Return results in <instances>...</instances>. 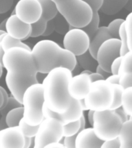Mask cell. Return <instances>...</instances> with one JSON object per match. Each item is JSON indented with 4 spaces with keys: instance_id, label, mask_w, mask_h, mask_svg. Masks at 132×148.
<instances>
[{
    "instance_id": "9a60e30c",
    "label": "cell",
    "mask_w": 132,
    "mask_h": 148,
    "mask_svg": "<svg viewBox=\"0 0 132 148\" xmlns=\"http://www.w3.org/2000/svg\"><path fill=\"white\" fill-rule=\"evenodd\" d=\"M25 136L19 126L0 130V148H23Z\"/></svg>"
},
{
    "instance_id": "7dc6e473",
    "label": "cell",
    "mask_w": 132,
    "mask_h": 148,
    "mask_svg": "<svg viewBox=\"0 0 132 148\" xmlns=\"http://www.w3.org/2000/svg\"><path fill=\"white\" fill-rule=\"evenodd\" d=\"M45 147H50V148H64L65 146L63 143L60 141H55V142H52V143H49Z\"/></svg>"
},
{
    "instance_id": "bcb514c9",
    "label": "cell",
    "mask_w": 132,
    "mask_h": 148,
    "mask_svg": "<svg viewBox=\"0 0 132 148\" xmlns=\"http://www.w3.org/2000/svg\"><path fill=\"white\" fill-rule=\"evenodd\" d=\"M90 79H91V82H94V81L97 80H100V79H104V78L100 75V73H98L97 72H93L89 75Z\"/></svg>"
},
{
    "instance_id": "f6af8a7d",
    "label": "cell",
    "mask_w": 132,
    "mask_h": 148,
    "mask_svg": "<svg viewBox=\"0 0 132 148\" xmlns=\"http://www.w3.org/2000/svg\"><path fill=\"white\" fill-rule=\"evenodd\" d=\"M119 79H120V75L119 74H110L109 76L106 79V80L109 82L111 84L114 83H119Z\"/></svg>"
},
{
    "instance_id": "6da1fadb",
    "label": "cell",
    "mask_w": 132,
    "mask_h": 148,
    "mask_svg": "<svg viewBox=\"0 0 132 148\" xmlns=\"http://www.w3.org/2000/svg\"><path fill=\"white\" fill-rule=\"evenodd\" d=\"M73 76L72 71L66 67H56L46 74L42 85L44 103L50 110L62 113L69 108L72 97L68 91V84Z\"/></svg>"
},
{
    "instance_id": "2e32d148",
    "label": "cell",
    "mask_w": 132,
    "mask_h": 148,
    "mask_svg": "<svg viewBox=\"0 0 132 148\" xmlns=\"http://www.w3.org/2000/svg\"><path fill=\"white\" fill-rule=\"evenodd\" d=\"M6 28L7 34L17 39L23 41L30 37L31 25L20 20L16 14L11 15L7 18Z\"/></svg>"
},
{
    "instance_id": "4dcf8cb0",
    "label": "cell",
    "mask_w": 132,
    "mask_h": 148,
    "mask_svg": "<svg viewBox=\"0 0 132 148\" xmlns=\"http://www.w3.org/2000/svg\"><path fill=\"white\" fill-rule=\"evenodd\" d=\"M113 89V100L110 110H115L121 106V96H122L124 88L119 83L112 84Z\"/></svg>"
},
{
    "instance_id": "11a10c76",
    "label": "cell",
    "mask_w": 132,
    "mask_h": 148,
    "mask_svg": "<svg viewBox=\"0 0 132 148\" xmlns=\"http://www.w3.org/2000/svg\"><path fill=\"white\" fill-rule=\"evenodd\" d=\"M6 19L7 18H6L5 20H3L2 23H0V30H3V31H5V32H6Z\"/></svg>"
},
{
    "instance_id": "f1b7e54d",
    "label": "cell",
    "mask_w": 132,
    "mask_h": 148,
    "mask_svg": "<svg viewBox=\"0 0 132 148\" xmlns=\"http://www.w3.org/2000/svg\"><path fill=\"white\" fill-rule=\"evenodd\" d=\"M125 72H132V49H129L121 58L118 74L120 75Z\"/></svg>"
},
{
    "instance_id": "f35d334b",
    "label": "cell",
    "mask_w": 132,
    "mask_h": 148,
    "mask_svg": "<svg viewBox=\"0 0 132 148\" xmlns=\"http://www.w3.org/2000/svg\"><path fill=\"white\" fill-rule=\"evenodd\" d=\"M13 0H0V14H4L10 10Z\"/></svg>"
},
{
    "instance_id": "8992f818",
    "label": "cell",
    "mask_w": 132,
    "mask_h": 148,
    "mask_svg": "<svg viewBox=\"0 0 132 148\" xmlns=\"http://www.w3.org/2000/svg\"><path fill=\"white\" fill-rule=\"evenodd\" d=\"M123 122L114 110L95 111L92 127L95 134L103 141L118 137Z\"/></svg>"
},
{
    "instance_id": "5bb4252c",
    "label": "cell",
    "mask_w": 132,
    "mask_h": 148,
    "mask_svg": "<svg viewBox=\"0 0 132 148\" xmlns=\"http://www.w3.org/2000/svg\"><path fill=\"white\" fill-rule=\"evenodd\" d=\"M91 79L88 74L79 73L73 75L69 81L68 91L73 99L80 100L84 99L89 92Z\"/></svg>"
},
{
    "instance_id": "9c48e42d",
    "label": "cell",
    "mask_w": 132,
    "mask_h": 148,
    "mask_svg": "<svg viewBox=\"0 0 132 148\" xmlns=\"http://www.w3.org/2000/svg\"><path fill=\"white\" fill-rule=\"evenodd\" d=\"M63 44L66 49L76 56L88 50L90 37L81 28L73 27L69 25V30L64 34Z\"/></svg>"
},
{
    "instance_id": "f907efd6",
    "label": "cell",
    "mask_w": 132,
    "mask_h": 148,
    "mask_svg": "<svg viewBox=\"0 0 132 148\" xmlns=\"http://www.w3.org/2000/svg\"><path fill=\"white\" fill-rule=\"evenodd\" d=\"M94 110H88L87 113V119L88 121L90 123V124L92 126L93 122H94Z\"/></svg>"
},
{
    "instance_id": "7a4b0ae2",
    "label": "cell",
    "mask_w": 132,
    "mask_h": 148,
    "mask_svg": "<svg viewBox=\"0 0 132 148\" xmlns=\"http://www.w3.org/2000/svg\"><path fill=\"white\" fill-rule=\"evenodd\" d=\"M37 72L46 74L56 67L62 66L70 70L76 66V56L50 39L37 42L32 49Z\"/></svg>"
},
{
    "instance_id": "680465c9",
    "label": "cell",
    "mask_w": 132,
    "mask_h": 148,
    "mask_svg": "<svg viewBox=\"0 0 132 148\" xmlns=\"http://www.w3.org/2000/svg\"><path fill=\"white\" fill-rule=\"evenodd\" d=\"M3 66H2V62H0V78L2 77V73H3Z\"/></svg>"
},
{
    "instance_id": "4fadbf2b",
    "label": "cell",
    "mask_w": 132,
    "mask_h": 148,
    "mask_svg": "<svg viewBox=\"0 0 132 148\" xmlns=\"http://www.w3.org/2000/svg\"><path fill=\"white\" fill-rule=\"evenodd\" d=\"M83 112L84 111L83 110V108L81 106L80 100L73 99V98H72L71 103L69 105V108L62 113H57L50 110L46 106L45 103L43 106V113L44 118L50 117V116L55 117L60 120L63 123V124L79 120L83 114Z\"/></svg>"
},
{
    "instance_id": "91938a15",
    "label": "cell",
    "mask_w": 132,
    "mask_h": 148,
    "mask_svg": "<svg viewBox=\"0 0 132 148\" xmlns=\"http://www.w3.org/2000/svg\"><path fill=\"white\" fill-rule=\"evenodd\" d=\"M81 73H85V74H88V75H90L91 73H93L92 71H90V70H88V69H83V71L80 72Z\"/></svg>"
},
{
    "instance_id": "6125c7cd",
    "label": "cell",
    "mask_w": 132,
    "mask_h": 148,
    "mask_svg": "<svg viewBox=\"0 0 132 148\" xmlns=\"http://www.w3.org/2000/svg\"><path fill=\"white\" fill-rule=\"evenodd\" d=\"M6 32H5V31H3V30H0V36H2V35H3L4 33H6Z\"/></svg>"
},
{
    "instance_id": "ab89813d",
    "label": "cell",
    "mask_w": 132,
    "mask_h": 148,
    "mask_svg": "<svg viewBox=\"0 0 132 148\" xmlns=\"http://www.w3.org/2000/svg\"><path fill=\"white\" fill-rule=\"evenodd\" d=\"M83 1L87 2L90 5V8L92 9L93 12L99 11L103 3V0H83Z\"/></svg>"
},
{
    "instance_id": "ee69618b",
    "label": "cell",
    "mask_w": 132,
    "mask_h": 148,
    "mask_svg": "<svg viewBox=\"0 0 132 148\" xmlns=\"http://www.w3.org/2000/svg\"><path fill=\"white\" fill-rule=\"evenodd\" d=\"M113 110L115 111L116 113H117V114H118L119 116H120V118L121 119V120H122V122H125V121H127V120H129V116H128V114H127L126 112H125V110H124V109L121 107V106H120V107H118V108L115 109V110Z\"/></svg>"
},
{
    "instance_id": "94428289",
    "label": "cell",
    "mask_w": 132,
    "mask_h": 148,
    "mask_svg": "<svg viewBox=\"0 0 132 148\" xmlns=\"http://www.w3.org/2000/svg\"><path fill=\"white\" fill-rule=\"evenodd\" d=\"M52 1H53V2H55L56 4H57V3H59V2H62V1H63V0H52Z\"/></svg>"
},
{
    "instance_id": "d6a6232c",
    "label": "cell",
    "mask_w": 132,
    "mask_h": 148,
    "mask_svg": "<svg viewBox=\"0 0 132 148\" xmlns=\"http://www.w3.org/2000/svg\"><path fill=\"white\" fill-rule=\"evenodd\" d=\"M124 26L127 35L128 49H132V12H130L125 18Z\"/></svg>"
},
{
    "instance_id": "6f0895ef",
    "label": "cell",
    "mask_w": 132,
    "mask_h": 148,
    "mask_svg": "<svg viewBox=\"0 0 132 148\" xmlns=\"http://www.w3.org/2000/svg\"><path fill=\"white\" fill-rule=\"evenodd\" d=\"M3 101H4V99H3V96H2V92H1V90H0V108H1L2 105H3Z\"/></svg>"
},
{
    "instance_id": "816d5d0a",
    "label": "cell",
    "mask_w": 132,
    "mask_h": 148,
    "mask_svg": "<svg viewBox=\"0 0 132 148\" xmlns=\"http://www.w3.org/2000/svg\"><path fill=\"white\" fill-rule=\"evenodd\" d=\"M7 127H8V126H7L6 121V116H2V117L0 119V130H2L6 128Z\"/></svg>"
},
{
    "instance_id": "d590c367",
    "label": "cell",
    "mask_w": 132,
    "mask_h": 148,
    "mask_svg": "<svg viewBox=\"0 0 132 148\" xmlns=\"http://www.w3.org/2000/svg\"><path fill=\"white\" fill-rule=\"evenodd\" d=\"M22 106V103H19L17 99H15L12 96H11V97H9V99H8L6 105L3 106L2 108L0 109V114H1V116H6L7 113L9 110H11L12 109L16 108V107H18V106Z\"/></svg>"
},
{
    "instance_id": "603a6c76",
    "label": "cell",
    "mask_w": 132,
    "mask_h": 148,
    "mask_svg": "<svg viewBox=\"0 0 132 148\" xmlns=\"http://www.w3.org/2000/svg\"><path fill=\"white\" fill-rule=\"evenodd\" d=\"M0 43L2 45V47L4 49V51H6L7 49L12 48V47H23V48L27 49L29 50H32L27 44L23 42L20 39H17L16 38L10 36L7 33L4 35V36L0 42Z\"/></svg>"
},
{
    "instance_id": "60d3db41",
    "label": "cell",
    "mask_w": 132,
    "mask_h": 148,
    "mask_svg": "<svg viewBox=\"0 0 132 148\" xmlns=\"http://www.w3.org/2000/svg\"><path fill=\"white\" fill-rule=\"evenodd\" d=\"M121 58L122 56H120L118 57L115 58L113 60V62L111 64V74H118L119 68L120 66V62H121Z\"/></svg>"
},
{
    "instance_id": "1f68e13d",
    "label": "cell",
    "mask_w": 132,
    "mask_h": 148,
    "mask_svg": "<svg viewBox=\"0 0 132 148\" xmlns=\"http://www.w3.org/2000/svg\"><path fill=\"white\" fill-rule=\"evenodd\" d=\"M81 130L80 120L63 124V136H69L76 135Z\"/></svg>"
},
{
    "instance_id": "9f6ffc18",
    "label": "cell",
    "mask_w": 132,
    "mask_h": 148,
    "mask_svg": "<svg viewBox=\"0 0 132 148\" xmlns=\"http://www.w3.org/2000/svg\"><path fill=\"white\" fill-rule=\"evenodd\" d=\"M4 53H5L4 49H2V45H1V43H0V62H2V58H3Z\"/></svg>"
},
{
    "instance_id": "db71d44e",
    "label": "cell",
    "mask_w": 132,
    "mask_h": 148,
    "mask_svg": "<svg viewBox=\"0 0 132 148\" xmlns=\"http://www.w3.org/2000/svg\"><path fill=\"white\" fill-rule=\"evenodd\" d=\"M80 129H83V128H85L86 126V119L85 116H84V114L82 115V116L80 119Z\"/></svg>"
},
{
    "instance_id": "f5cc1de1",
    "label": "cell",
    "mask_w": 132,
    "mask_h": 148,
    "mask_svg": "<svg viewBox=\"0 0 132 148\" xmlns=\"http://www.w3.org/2000/svg\"><path fill=\"white\" fill-rule=\"evenodd\" d=\"M32 137H28L25 136V143H24V147L23 148H30L31 145V142H32Z\"/></svg>"
},
{
    "instance_id": "b9f144b4",
    "label": "cell",
    "mask_w": 132,
    "mask_h": 148,
    "mask_svg": "<svg viewBox=\"0 0 132 148\" xmlns=\"http://www.w3.org/2000/svg\"><path fill=\"white\" fill-rule=\"evenodd\" d=\"M76 135H73L69 136H63V144L65 147L67 148H76L75 142H76Z\"/></svg>"
},
{
    "instance_id": "d6986e66",
    "label": "cell",
    "mask_w": 132,
    "mask_h": 148,
    "mask_svg": "<svg viewBox=\"0 0 132 148\" xmlns=\"http://www.w3.org/2000/svg\"><path fill=\"white\" fill-rule=\"evenodd\" d=\"M120 148H132V117L123 123L118 135Z\"/></svg>"
},
{
    "instance_id": "277c9868",
    "label": "cell",
    "mask_w": 132,
    "mask_h": 148,
    "mask_svg": "<svg viewBox=\"0 0 132 148\" xmlns=\"http://www.w3.org/2000/svg\"><path fill=\"white\" fill-rule=\"evenodd\" d=\"M43 89L41 83L32 84L25 90L23 97V119L28 124L39 125L43 120Z\"/></svg>"
},
{
    "instance_id": "484cf974",
    "label": "cell",
    "mask_w": 132,
    "mask_h": 148,
    "mask_svg": "<svg viewBox=\"0 0 132 148\" xmlns=\"http://www.w3.org/2000/svg\"><path fill=\"white\" fill-rule=\"evenodd\" d=\"M100 16H99V12H93V16L91 20L87 25L83 26L81 29L83 30H84L87 35L90 38L94 35V33L97 31L98 28L100 27Z\"/></svg>"
},
{
    "instance_id": "7bdbcfd3",
    "label": "cell",
    "mask_w": 132,
    "mask_h": 148,
    "mask_svg": "<svg viewBox=\"0 0 132 148\" xmlns=\"http://www.w3.org/2000/svg\"><path fill=\"white\" fill-rule=\"evenodd\" d=\"M55 31V26H54V23H53V20H50L47 22L46 23V29L44 31L43 34V36H48L50 35H51L53 32Z\"/></svg>"
},
{
    "instance_id": "e575fe53",
    "label": "cell",
    "mask_w": 132,
    "mask_h": 148,
    "mask_svg": "<svg viewBox=\"0 0 132 148\" xmlns=\"http://www.w3.org/2000/svg\"><path fill=\"white\" fill-rule=\"evenodd\" d=\"M118 39H120V56H123L129 50L128 46H127V39L126 32H125L124 22L122 23V25H120V29H119V38Z\"/></svg>"
},
{
    "instance_id": "681fc988",
    "label": "cell",
    "mask_w": 132,
    "mask_h": 148,
    "mask_svg": "<svg viewBox=\"0 0 132 148\" xmlns=\"http://www.w3.org/2000/svg\"><path fill=\"white\" fill-rule=\"evenodd\" d=\"M0 90H1V92H2V96H3V99H4V101H3V105H2V107H1V108H2L3 106H5L6 105L9 97V95H8V92H6V90L4 87H2V86H0Z\"/></svg>"
},
{
    "instance_id": "3957f363",
    "label": "cell",
    "mask_w": 132,
    "mask_h": 148,
    "mask_svg": "<svg viewBox=\"0 0 132 148\" xmlns=\"http://www.w3.org/2000/svg\"><path fill=\"white\" fill-rule=\"evenodd\" d=\"M2 66L14 76H32L38 73L32 50L23 47H12L5 51Z\"/></svg>"
},
{
    "instance_id": "4316f807",
    "label": "cell",
    "mask_w": 132,
    "mask_h": 148,
    "mask_svg": "<svg viewBox=\"0 0 132 148\" xmlns=\"http://www.w3.org/2000/svg\"><path fill=\"white\" fill-rule=\"evenodd\" d=\"M48 21L44 19L43 17H40L39 20L36 23L31 24V33L30 37L31 38H36L40 36H43L44 31L46 29V23Z\"/></svg>"
},
{
    "instance_id": "e0dca14e",
    "label": "cell",
    "mask_w": 132,
    "mask_h": 148,
    "mask_svg": "<svg viewBox=\"0 0 132 148\" xmlns=\"http://www.w3.org/2000/svg\"><path fill=\"white\" fill-rule=\"evenodd\" d=\"M104 141L95 134L93 127L83 128L76 135V148H100Z\"/></svg>"
},
{
    "instance_id": "7402d4cb",
    "label": "cell",
    "mask_w": 132,
    "mask_h": 148,
    "mask_svg": "<svg viewBox=\"0 0 132 148\" xmlns=\"http://www.w3.org/2000/svg\"><path fill=\"white\" fill-rule=\"evenodd\" d=\"M42 7L41 17L46 21L52 20L58 14L56 5L52 0H39Z\"/></svg>"
},
{
    "instance_id": "ac0fdd59",
    "label": "cell",
    "mask_w": 132,
    "mask_h": 148,
    "mask_svg": "<svg viewBox=\"0 0 132 148\" xmlns=\"http://www.w3.org/2000/svg\"><path fill=\"white\" fill-rule=\"evenodd\" d=\"M112 38L107 26H100L97 31L90 39V45L88 51L96 59L98 49L105 40ZM97 60V59H96Z\"/></svg>"
},
{
    "instance_id": "8d00e7d4",
    "label": "cell",
    "mask_w": 132,
    "mask_h": 148,
    "mask_svg": "<svg viewBox=\"0 0 132 148\" xmlns=\"http://www.w3.org/2000/svg\"><path fill=\"white\" fill-rule=\"evenodd\" d=\"M119 84L124 89L128 86H132V72H125L120 74Z\"/></svg>"
},
{
    "instance_id": "30bf717a",
    "label": "cell",
    "mask_w": 132,
    "mask_h": 148,
    "mask_svg": "<svg viewBox=\"0 0 132 148\" xmlns=\"http://www.w3.org/2000/svg\"><path fill=\"white\" fill-rule=\"evenodd\" d=\"M120 41L118 38H110L100 45L97 53V61L100 66L111 73V64L115 58L120 56Z\"/></svg>"
},
{
    "instance_id": "44dd1931",
    "label": "cell",
    "mask_w": 132,
    "mask_h": 148,
    "mask_svg": "<svg viewBox=\"0 0 132 148\" xmlns=\"http://www.w3.org/2000/svg\"><path fill=\"white\" fill-rule=\"evenodd\" d=\"M77 64L83 69H88L92 72H96L97 66H98L97 60L93 56L89 51H86L83 54L76 56Z\"/></svg>"
},
{
    "instance_id": "836d02e7",
    "label": "cell",
    "mask_w": 132,
    "mask_h": 148,
    "mask_svg": "<svg viewBox=\"0 0 132 148\" xmlns=\"http://www.w3.org/2000/svg\"><path fill=\"white\" fill-rule=\"evenodd\" d=\"M124 22V19L123 18H116L109 23V25L107 26L112 38H119V29Z\"/></svg>"
},
{
    "instance_id": "74e56055",
    "label": "cell",
    "mask_w": 132,
    "mask_h": 148,
    "mask_svg": "<svg viewBox=\"0 0 132 148\" xmlns=\"http://www.w3.org/2000/svg\"><path fill=\"white\" fill-rule=\"evenodd\" d=\"M101 148H120V143L118 137L103 142Z\"/></svg>"
},
{
    "instance_id": "8fae6325",
    "label": "cell",
    "mask_w": 132,
    "mask_h": 148,
    "mask_svg": "<svg viewBox=\"0 0 132 148\" xmlns=\"http://www.w3.org/2000/svg\"><path fill=\"white\" fill-rule=\"evenodd\" d=\"M15 11L20 20L30 25L39 20L42 16V7L39 0H19Z\"/></svg>"
},
{
    "instance_id": "ffe728a7",
    "label": "cell",
    "mask_w": 132,
    "mask_h": 148,
    "mask_svg": "<svg viewBox=\"0 0 132 148\" xmlns=\"http://www.w3.org/2000/svg\"><path fill=\"white\" fill-rule=\"evenodd\" d=\"M127 2L128 0H103L99 11L107 16H113L119 12Z\"/></svg>"
},
{
    "instance_id": "7c38bea8",
    "label": "cell",
    "mask_w": 132,
    "mask_h": 148,
    "mask_svg": "<svg viewBox=\"0 0 132 148\" xmlns=\"http://www.w3.org/2000/svg\"><path fill=\"white\" fill-rule=\"evenodd\" d=\"M39 83L36 76H18L6 73V83L11 95L22 103L23 97L25 90L30 86L34 83Z\"/></svg>"
},
{
    "instance_id": "5b68a950",
    "label": "cell",
    "mask_w": 132,
    "mask_h": 148,
    "mask_svg": "<svg viewBox=\"0 0 132 148\" xmlns=\"http://www.w3.org/2000/svg\"><path fill=\"white\" fill-rule=\"evenodd\" d=\"M56 5L59 13L73 27H83L92 18V9L83 0H63Z\"/></svg>"
},
{
    "instance_id": "52a82bcc",
    "label": "cell",
    "mask_w": 132,
    "mask_h": 148,
    "mask_svg": "<svg viewBox=\"0 0 132 148\" xmlns=\"http://www.w3.org/2000/svg\"><path fill=\"white\" fill-rule=\"evenodd\" d=\"M113 86L106 79L92 82L89 92L84 98L88 110L94 111L109 110L113 103Z\"/></svg>"
},
{
    "instance_id": "83f0119b",
    "label": "cell",
    "mask_w": 132,
    "mask_h": 148,
    "mask_svg": "<svg viewBox=\"0 0 132 148\" xmlns=\"http://www.w3.org/2000/svg\"><path fill=\"white\" fill-rule=\"evenodd\" d=\"M55 26V31L59 34H65L69 30V24L64 18V17L60 15L59 12L53 19Z\"/></svg>"
},
{
    "instance_id": "ba28073f",
    "label": "cell",
    "mask_w": 132,
    "mask_h": 148,
    "mask_svg": "<svg viewBox=\"0 0 132 148\" xmlns=\"http://www.w3.org/2000/svg\"><path fill=\"white\" fill-rule=\"evenodd\" d=\"M63 137V124L55 117H46L39 124L34 136V148H44L47 144Z\"/></svg>"
},
{
    "instance_id": "c3c4849f",
    "label": "cell",
    "mask_w": 132,
    "mask_h": 148,
    "mask_svg": "<svg viewBox=\"0 0 132 148\" xmlns=\"http://www.w3.org/2000/svg\"><path fill=\"white\" fill-rule=\"evenodd\" d=\"M96 72H97L98 73H100L101 75L104 78V79H106L107 77L109 76V75L111 74V73H109V72L106 71V70H104L101 66H100L99 65L97 66V69H96Z\"/></svg>"
},
{
    "instance_id": "cb8c5ba5",
    "label": "cell",
    "mask_w": 132,
    "mask_h": 148,
    "mask_svg": "<svg viewBox=\"0 0 132 148\" xmlns=\"http://www.w3.org/2000/svg\"><path fill=\"white\" fill-rule=\"evenodd\" d=\"M23 117V106H18L16 108L12 109L7 113L6 116V121L8 127H14L18 126L20 120Z\"/></svg>"
},
{
    "instance_id": "f546056e",
    "label": "cell",
    "mask_w": 132,
    "mask_h": 148,
    "mask_svg": "<svg viewBox=\"0 0 132 148\" xmlns=\"http://www.w3.org/2000/svg\"><path fill=\"white\" fill-rule=\"evenodd\" d=\"M18 126L23 132V135L25 136H28V137H34L36 134L38 127H39V125L32 126V125L28 124L25 121V120L23 119V117L20 120Z\"/></svg>"
},
{
    "instance_id": "d4e9b609",
    "label": "cell",
    "mask_w": 132,
    "mask_h": 148,
    "mask_svg": "<svg viewBox=\"0 0 132 148\" xmlns=\"http://www.w3.org/2000/svg\"><path fill=\"white\" fill-rule=\"evenodd\" d=\"M121 107L132 117V86L124 89L121 96Z\"/></svg>"
}]
</instances>
